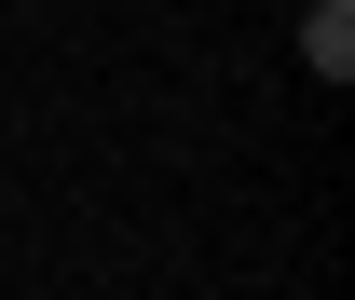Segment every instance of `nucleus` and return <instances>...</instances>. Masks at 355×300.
Here are the masks:
<instances>
[{"label": "nucleus", "instance_id": "obj_1", "mask_svg": "<svg viewBox=\"0 0 355 300\" xmlns=\"http://www.w3.org/2000/svg\"><path fill=\"white\" fill-rule=\"evenodd\" d=\"M301 55H314V82H328V96L355 82V0H314V14H301Z\"/></svg>", "mask_w": 355, "mask_h": 300}]
</instances>
